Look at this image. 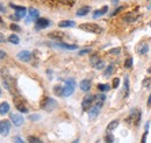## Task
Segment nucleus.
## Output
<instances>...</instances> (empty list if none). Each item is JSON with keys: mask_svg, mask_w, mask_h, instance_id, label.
<instances>
[{"mask_svg": "<svg viewBox=\"0 0 151 143\" xmlns=\"http://www.w3.org/2000/svg\"><path fill=\"white\" fill-rule=\"evenodd\" d=\"M123 20H124L126 22H135V21L137 20V15H136L135 13H128V14H126V15L123 17Z\"/></svg>", "mask_w": 151, "mask_h": 143, "instance_id": "a211bd4d", "label": "nucleus"}, {"mask_svg": "<svg viewBox=\"0 0 151 143\" xmlns=\"http://www.w3.org/2000/svg\"><path fill=\"white\" fill-rule=\"evenodd\" d=\"M9 28H11L12 30H14V32H20V30H21V29H20L19 26H18V25H14V23H12Z\"/></svg>", "mask_w": 151, "mask_h": 143, "instance_id": "58836bf2", "label": "nucleus"}, {"mask_svg": "<svg viewBox=\"0 0 151 143\" xmlns=\"http://www.w3.org/2000/svg\"><path fill=\"white\" fill-rule=\"evenodd\" d=\"M8 41L11 42V43H13V44H19V42H20V38L18 37L17 35H11L9 37H8Z\"/></svg>", "mask_w": 151, "mask_h": 143, "instance_id": "393cba45", "label": "nucleus"}, {"mask_svg": "<svg viewBox=\"0 0 151 143\" xmlns=\"http://www.w3.org/2000/svg\"><path fill=\"white\" fill-rule=\"evenodd\" d=\"M148 107H151V94L149 95V99H148Z\"/></svg>", "mask_w": 151, "mask_h": 143, "instance_id": "de8ad7c7", "label": "nucleus"}, {"mask_svg": "<svg viewBox=\"0 0 151 143\" xmlns=\"http://www.w3.org/2000/svg\"><path fill=\"white\" fill-rule=\"evenodd\" d=\"M29 15H30V19H35V20H37L38 17H40V13H38L37 9H35V8H30V9H29Z\"/></svg>", "mask_w": 151, "mask_h": 143, "instance_id": "5701e85b", "label": "nucleus"}, {"mask_svg": "<svg viewBox=\"0 0 151 143\" xmlns=\"http://www.w3.org/2000/svg\"><path fill=\"white\" fill-rule=\"evenodd\" d=\"M99 110H100V107L94 105L93 107L90 108V112H88V115H90V119H95L99 114Z\"/></svg>", "mask_w": 151, "mask_h": 143, "instance_id": "4468645a", "label": "nucleus"}, {"mask_svg": "<svg viewBox=\"0 0 151 143\" xmlns=\"http://www.w3.org/2000/svg\"><path fill=\"white\" fill-rule=\"evenodd\" d=\"M98 89H99V91H101V92H107V91H109L111 87L107 84H99L98 85Z\"/></svg>", "mask_w": 151, "mask_h": 143, "instance_id": "cd10ccee", "label": "nucleus"}, {"mask_svg": "<svg viewBox=\"0 0 151 143\" xmlns=\"http://www.w3.org/2000/svg\"><path fill=\"white\" fill-rule=\"evenodd\" d=\"M75 25H76L75 21H68V20H65V21H60V22L58 23V27L65 28V27H73Z\"/></svg>", "mask_w": 151, "mask_h": 143, "instance_id": "6ab92c4d", "label": "nucleus"}, {"mask_svg": "<svg viewBox=\"0 0 151 143\" xmlns=\"http://www.w3.org/2000/svg\"><path fill=\"white\" fill-rule=\"evenodd\" d=\"M148 8H149V9H151V5H150V6H149V7H148Z\"/></svg>", "mask_w": 151, "mask_h": 143, "instance_id": "5fc2aeb1", "label": "nucleus"}, {"mask_svg": "<svg viewBox=\"0 0 151 143\" xmlns=\"http://www.w3.org/2000/svg\"><path fill=\"white\" fill-rule=\"evenodd\" d=\"M28 141H29V143H42V141L37 137H35V136H29Z\"/></svg>", "mask_w": 151, "mask_h": 143, "instance_id": "7c9ffc66", "label": "nucleus"}, {"mask_svg": "<svg viewBox=\"0 0 151 143\" xmlns=\"http://www.w3.org/2000/svg\"><path fill=\"white\" fill-rule=\"evenodd\" d=\"M122 9H123V7H117V8H116V9L114 11V12L112 13V14H111V15H112V17H114V15H116V14H117V13H120V12H121Z\"/></svg>", "mask_w": 151, "mask_h": 143, "instance_id": "79ce46f5", "label": "nucleus"}, {"mask_svg": "<svg viewBox=\"0 0 151 143\" xmlns=\"http://www.w3.org/2000/svg\"><path fill=\"white\" fill-rule=\"evenodd\" d=\"M120 85V79L119 78H114L113 79V87L114 89H117Z\"/></svg>", "mask_w": 151, "mask_h": 143, "instance_id": "e433bc0d", "label": "nucleus"}, {"mask_svg": "<svg viewBox=\"0 0 151 143\" xmlns=\"http://www.w3.org/2000/svg\"><path fill=\"white\" fill-rule=\"evenodd\" d=\"M54 92H55V94L56 95H63V87L62 86H55L54 87Z\"/></svg>", "mask_w": 151, "mask_h": 143, "instance_id": "c85d7f7f", "label": "nucleus"}, {"mask_svg": "<svg viewBox=\"0 0 151 143\" xmlns=\"http://www.w3.org/2000/svg\"><path fill=\"white\" fill-rule=\"evenodd\" d=\"M117 1H119V0H112V2H113L114 5H116V4H117Z\"/></svg>", "mask_w": 151, "mask_h": 143, "instance_id": "8fccbe9b", "label": "nucleus"}, {"mask_svg": "<svg viewBox=\"0 0 151 143\" xmlns=\"http://www.w3.org/2000/svg\"><path fill=\"white\" fill-rule=\"evenodd\" d=\"M9 104L8 103H2V104H0V115H5V114H7L8 112H9Z\"/></svg>", "mask_w": 151, "mask_h": 143, "instance_id": "dca6fc26", "label": "nucleus"}, {"mask_svg": "<svg viewBox=\"0 0 151 143\" xmlns=\"http://www.w3.org/2000/svg\"><path fill=\"white\" fill-rule=\"evenodd\" d=\"M40 106H41L42 109H44V110H47V112H51V110H54V109L57 107V101L55 99H52V98L47 97V98H44V99L41 101Z\"/></svg>", "mask_w": 151, "mask_h": 143, "instance_id": "f257e3e1", "label": "nucleus"}, {"mask_svg": "<svg viewBox=\"0 0 151 143\" xmlns=\"http://www.w3.org/2000/svg\"><path fill=\"white\" fill-rule=\"evenodd\" d=\"M93 103H94V95H92V94L85 95L84 99H83V103H81L83 109H84V110H88V109L91 108Z\"/></svg>", "mask_w": 151, "mask_h": 143, "instance_id": "20e7f679", "label": "nucleus"}, {"mask_svg": "<svg viewBox=\"0 0 151 143\" xmlns=\"http://www.w3.org/2000/svg\"><path fill=\"white\" fill-rule=\"evenodd\" d=\"M11 120H12L13 125L17 126V127H20L24 121L22 115H20V114H11Z\"/></svg>", "mask_w": 151, "mask_h": 143, "instance_id": "9b49d317", "label": "nucleus"}, {"mask_svg": "<svg viewBox=\"0 0 151 143\" xmlns=\"http://www.w3.org/2000/svg\"><path fill=\"white\" fill-rule=\"evenodd\" d=\"M50 26V21L48 20V19H43V18H38L36 20V23H35V28L40 30V29H44V28H47V27H49Z\"/></svg>", "mask_w": 151, "mask_h": 143, "instance_id": "423d86ee", "label": "nucleus"}, {"mask_svg": "<svg viewBox=\"0 0 151 143\" xmlns=\"http://www.w3.org/2000/svg\"><path fill=\"white\" fill-rule=\"evenodd\" d=\"M150 26H151V22H150Z\"/></svg>", "mask_w": 151, "mask_h": 143, "instance_id": "4d7b16f0", "label": "nucleus"}, {"mask_svg": "<svg viewBox=\"0 0 151 143\" xmlns=\"http://www.w3.org/2000/svg\"><path fill=\"white\" fill-rule=\"evenodd\" d=\"M0 12H5V7L1 4H0Z\"/></svg>", "mask_w": 151, "mask_h": 143, "instance_id": "09e8293b", "label": "nucleus"}, {"mask_svg": "<svg viewBox=\"0 0 151 143\" xmlns=\"http://www.w3.org/2000/svg\"><path fill=\"white\" fill-rule=\"evenodd\" d=\"M15 106H17V108L19 109L20 112H22V113H27V112H28L27 107L24 106V103H22V101H18V100H17Z\"/></svg>", "mask_w": 151, "mask_h": 143, "instance_id": "412c9836", "label": "nucleus"}, {"mask_svg": "<svg viewBox=\"0 0 151 143\" xmlns=\"http://www.w3.org/2000/svg\"><path fill=\"white\" fill-rule=\"evenodd\" d=\"M120 51H121V49L120 48H114V49H111L108 53L112 55H119L120 54Z\"/></svg>", "mask_w": 151, "mask_h": 143, "instance_id": "c9c22d12", "label": "nucleus"}, {"mask_svg": "<svg viewBox=\"0 0 151 143\" xmlns=\"http://www.w3.org/2000/svg\"><path fill=\"white\" fill-rule=\"evenodd\" d=\"M76 82L75 79H69L65 83V86L63 87V97H69L75 92Z\"/></svg>", "mask_w": 151, "mask_h": 143, "instance_id": "7ed1b4c3", "label": "nucleus"}, {"mask_svg": "<svg viewBox=\"0 0 151 143\" xmlns=\"http://www.w3.org/2000/svg\"><path fill=\"white\" fill-rule=\"evenodd\" d=\"M132 66V58L129 57V58L126 59V62H124V68H126V69H130Z\"/></svg>", "mask_w": 151, "mask_h": 143, "instance_id": "c756f323", "label": "nucleus"}, {"mask_svg": "<svg viewBox=\"0 0 151 143\" xmlns=\"http://www.w3.org/2000/svg\"><path fill=\"white\" fill-rule=\"evenodd\" d=\"M2 42H5V36H4V34L0 33V43H2Z\"/></svg>", "mask_w": 151, "mask_h": 143, "instance_id": "49530a36", "label": "nucleus"}, {"mask_svg": "<svg viewBox=\"0 0 151 143\" xmlns=\"http://www.w3.org/2000/svg\"><path fill=\"white\" fill-rule=\"evenodd\" d=\"M48 37H50L52 40H57V41H62L65 37V34L62 33V32H52V33L48 34Z\"/></svg>", "mask_w": 151, "mask_h": 143, "instance_id": "ddd939ff", "label": "nucleus"}, {"mask_svg": "<svg viewBox=\"0 0 151 143\" xmlns=\"http://www.w3.org/2000/svg\"><path fill=\"white\" fill-rule=\"evenodd\" d=\"M98 62H99V57H98L96 55H94V56L91 58V63H92V65H93V66H95Z\"/></svg>", "mask_w": 151, "mask_h": 143, "instance_id": "f704fd0d", "label": "nucleus"}, {"mask_svg": "<svg viewBox=\"0 0 151 143\" xmlns=\"http://www.w3.org/2000/svg\"><path fill=\"white\" fill-rule=\"evenodd\" d=\"M0 25H4V21H2L1 19H0Z\"/></svg>", "mask_w": 151, "mask_h": 143, "instance_id": "603ef678", "label": "nucleus"}, {"mask_svg": "<svg viewBox=\"0 0 151 143\" xmlns=\"http://www.w3.org/2000/svg\"><path fill=\"white\" fill-rule=\"evenodd\" d=\"M0 95H1V91H0Z\"/></svg>", "mask_w": 151, "mask_h": 143, "instance_id": "6e6d98bb", "label": "nucleus"}, {"mask_svg": "<svg viewBox=\"0 0 151 143\" xmlns=\"http://www.w3.org/2000/svg\"><path fill=\"white\" fill-rule=\"evenodd\" d=\"M52 46L57 47V48L66 49V50H76V49H78V46H76V44H66V43H63V42H57V43H54Z\"/></svg>", "mask_w": 151, "mask_h": 143, "instance_id": "1a4fd4ad", "label": "nucleus"}, {"mask_svg": "<svg viewBox=\"0 0 151 143\" xmlns=\"http://www.w3.org/2000/svg\"><path fill=\"white\" fill-rule=\"evenodd\" d=\"M147 137H148V130H145V133L143 134V136H142V140H141V143H145V142H147Z\"/></svg>", "mask_w": 151, "mask_h": 143, "instance_id": "a19ab883", "label": "nucleus"}, {"mask_svg": "<svg viewBox=\"0 0 151 143\" xmlns=\"http://www.w3.org/2000/svg\"><path fill=\"white\" fill-rule=\"evenodd\" d=\"M40 115H37V114H35V115H30L29 116V120H32V121H37V120H40Z\"/></svg>", "mask_w": 151, "mask_h": 143, "instance_id": "ea45409f", "label": "nucleus"}, {"mask_svg": "<svg viewBox=\"0 0 151 143\" xmlns=\"http://www.w3.org/2000/svg\"><path fill=\"white\" fill-rule=\"evenodd\" d=\"M149 72H151V68H149V70H148Z\"/></svg>", "mask_w": 151, "mask_h": 143, "instance_id": "864d4df0", "label": "nucleus"}, {"mask_svg": "<svg viewBox=\"0 0 151 143\" xmlns=\"http://www.w3.org/2000/svg\"><path fill=\"white\" fill-rule=\"evenodd\" d=\"M57 1H59L64 5H68V6H72L75 4V0H57Z\"/></svg>", "mask_w": 151, "mask_h": 143, "instance_id": "473e14b6", "label": "nucleus"}, {"mask_svg": "<svg viewBox=\"0 0 151 143\" xmlns=\"http://www.w3.org/2000/svg\"><path fill=\"white\" fill-rule=\"evenodd\" d=\"M139 120H141V113L139 110H132L130 116L128 118V121H134V125L138 126L139 125Z\"/></svg>", "mask_w": 151, "mask_h": 143, "instance_id": "6e6552de", "label": "nucleus"}, {"mask_svg": "<svg viewBox=\"0 0 151 143\" xmlns=\"http://www.w3.org/2000/svg\"><path fill=\"white\" fill-rule=\"evenodd\" d=\"M148 50H149V47L145 44V46H141V47H138V54L139 55H144L148 53Z\"/></svg>", "mask_w": 151, "mask_h": 143, "instance_id": "a878e982", "label": "nucleus"}, {"mask_svg": "<svg viewBox=\"0 0 151 143\" xmlns=\"http://www.w3.org/2000/svg\"><path fill=\"white\" fill-rule=\"evenodd\" d=\"M5 56H6V53H5V51H1V50H0V59L5 58Z\"/></svg>", "mask_w": 151, "mask_h": 143, "instance_id": "a18cd8bd", "label": "nucleus"}, {"mask_svg": "<svg viewBox=\"0 0 151 143\" xmlns=\"http://www.w3.org/2000/svg\"><path fill=\"white\" fill-rule=\"evenodd\" d=\"M80 89L83 90L84 92H87L91 89V82L88 79H84L80 82Z\"/></svg>", "mask_w": 151, "mask_h": 143, "instance_id": "2eb2a0df", "label": "nucleus"}, {"mask_svg": "<svg viewBox=\"0 0 151 143\" xmlns=\"http://www.w3.org/2000/svg\"><path fill=\"white\" fill-rule=\"evenodd\" d=\"M14 143H26V142H24V141H22L19 136H17V137H14Z\"/></svg>", "mask_w": 151, "mask_h": 143, "instance_id": "37998d69", "label": "nucleus"}, {"mask_svg": "<svg viewBox=\"0 0 151 143\" xmlns=\"http://www.w3.org/2000/svg\"><path fill=\"white\" fill-rule=\"evenodd\" d=\"M80 29L85 30V32H90V33H94V34H100L102 33V28L95 23H81L79 26Z\"/></svg>", "mask_w": 151, "mask_h": 143, "instance_id": "f03ea898", "label": "nucleus"}, {"mask_svg": "<svg viewBox=\"0 0 151 143\" xmlns=\"http://www.w3.org/2000/svg\"><path fill=\"white\" fill-rule=\"evenodd\" d=\"M117 126H119V120H113V121H111V122L108 124L107 130H108V131H112L115 128H117Z\"/></svg>", "mask_w": 151, "mask_h": 143, "instance_id": "4be33fe9", "label": "nucleus"}, {"mask_svg": "<svg viewBox=\"0 0 151 143\" xmlns=\"http://www.w3.org/2000/svg\"><path fill=\"white\" fill-rule=\"evenodd\" d=\"M105 141L106 143H113L114 142V136L112 134H107L106 137H105Z\"/></svg>", "mask_w": 151, "mask_h": 143, "instance_id": "2f4dec72", "label": "nucleus"}, {"mask_svg": "<svg viewBox=\"0 0 151 143\" xmlns=\"http://www.w3.org/2000/svg\"><path fill=\"white\" fill-rule=\"evenodd\" d=\"M88 12H90V7H81L80 9H78L77 11V15L78 17H84V15H86V14H88Z\"/></svg>", "mask_w": 151, "mask_h": 143, "instance_id": "aec40b11", "label": "nucleus"}, {"mask_svg": "<svg viewBox=\"0 0 151 143\" xmlns=\"http://www.w3.org/2000/svg\"><path fill=\"white\" fill-rule=\"evenodd\" d=\"M114 69H115V68H114V65H113V64H111V65H108V68L106 69V71H105V73H104V74H105L106 77H108V76H111V74H113Z\"/></svg>", "mask_w": 151, "mask_h": 143, "instance_id": "bb28decb", "label": "nucleus"}, {"mask_svg": "<svg viewBox=\"0 0 151 143\" xmlns=\"http://www.w3.org/2000/svg\"><path fill=\"white\" fill-rule=\"evenodd\" d=\"M128 92H129V79H128V77H126L124 78V91H123L124 97L128 95Z\"/></svg>", "mask_w": 151, "mask_h": 143, "instance_id": "b1692460", "label": "nucleus"}, {"mask_svg": "<svg viewBox=\"0 0 151 143\" xmlns=\"http://www.w3.org/2000/svg\"><path fill=\"white\" fill-rule=\"evenodd\" d=\"M151 83V78H145L144 80H143V86H145V87H149V85H150Z\"/></svg>", "mask_w": 151, "mask_h": 143, "instance_id": "4c0bfd02", "label": "nucleus"}, {"mask_svg": "<svg viewBox=\"0 0 151 143\" xmlns=\"http://www.w3.org/2000/svg\"><path fill=\"white\" fill-rule=\"evenodd\" d=\"M11 130V124L8 120H2L0 121V134L2 136H7Z\"/></svg>", "mask_w": 151, "mask_h": 143, "instance_id": "39448f33", "label": "nucleus"}, {"mask_svg": "<svg viewBox=\"0 0 151 143\" xmlns=\"http://www.w3.org/2000/svg\"><path fill=\"white\" fill-rule=\"evenodd\" d=\"M88 53H90V49H84V50H81V51H79V55L81 56V55L88 54Z\"/></svg>", "mask_w": 151, "mask_h": 143, "instance_id": "c03bdc74", "label": "nucleus"}, {"mask_svg": "<svg viewBox=\"0 0 151 143\" xmlns=\"http://www.w3.org/2000/svg\"><path fill=\"white\" fill-rule=\"evenodd\" d=\"M17 57H18L19 61H22V62H29L30 58H32V54H30L29 51H27V50H22V51H20L19 54L17 55Z\"/></svg>", "mask_w": 151, "mask_h": 143, "instance_id": "9d476101", "label": "nucleus"}, {"mask_svg": "<svg viewBox=\"0 0 151 143\" xmlns=\"http://www.w3.org/2000/svg\"><path fill=\"white\" fill-rule=\"evenodd\" d=\"M79 142V140H78V139H77V140H75V141H73V142H71V143H78Z\"/></svg>", "mask_w": 151, "mask_h": 143, "instance_id": "3c124183", "label": "nucleus"}, {"mask_svg": "<svg viewBox=\"0 0 151 143\" xmlns=\"http://www.w3.org/2000/svg\"><path fill=\"white\" fill-rule=\"evenodd\" d=\"M95 69H98V70H101V69H104L105 68V63L102 62V61H99L98 63H96V65L94 66Z\"/></svg>", "mask_w": 151, "mask_h": 143, "instance_id": "72a5a7b5", "label": "nucleus"}, {"mask_svg": "<svg viewBox=\"0 0 151 143\" xmlns=\"http://www.w3.org/2000/svg\"><path fill=\"white\" fill-rule=\"evenodd\" d=\"M9 6L15 9V15L19 19H22L27 13V9L24 7H22V6H17V5H13V4H9Z\"/></svg>", "mask_w": 151, "mask_h": 143, "instance_id": "0eeeda50", "label": "nucleus"}, {"mask_svg": "<svg viewBox=\"0 0 151 143\" xmlns=\"http://www.w3.org/2000/svg\"><path fill=\"white\" fill-rule=\"evenodd\" d=\"M105 100H106V95H105L104 93H100V94H98V95H95L94 97L95 105H96V106H99V107H101V106L104 105Z\"/></svg>", "mask_w": 151, "mask_h": 143, "instance_id": "f8f14e48", "label": "nucleus"}, {"mask_svg": "<svg viewBox=\"0 0 151 143\" xmlns=\"http://www.w3.org/2000/svg\"><path fill=\"white\" fill-rule=\"evenodd\" d=\"M107 12H108V7H107V6H104L101 9H99V11H95L94 13H93V18H94V19L99 18V17H101V15L106 14Z\"/></svg>", "mask_w": 151, "mask_h": 143, "instance_id": "f3484780", "label": "nucleus"}]
</instances>
